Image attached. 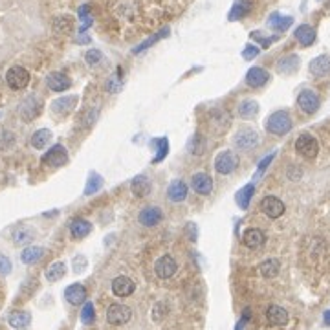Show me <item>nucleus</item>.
I'll list each match as a JSON object with an SVG mask.
<instances>
[{
  "label": "nucleus",
  "instance_id": "1",
  "mask_svg": "<svg viewBox=\"0 0 330 330\" xmlns=\"http://www.w3.org/2000/svg\"><path fill=\"white\" fill-rule=\"evenodd\" d=\"M266 130L272 132V134H277V136L288 134V132L292 130V117L288 116V112H285V110L274 112V114L266 119Z\"/></svg>",
  "mask_w": 330,
  "mask_h": 330
},
{
  "label": "nucleus",
  "instance_id": "2",
  "mask_svg": "<svg viewBox=\"0 0 330 330\" xmlns=\"http://www.w3.org/2000/svg\"><path fill=\"white\" fill-rule=\"evenodd\" d=\"M6 83L13 90H22L30 83V72L22 66H11L10 70L6 72Z\"/></svg>",
  "mask_w": 330,
  "mask_h": 330
},
{
  "label": "nucleus",
  "instance_id": "3",
  "mask_svg": "<svg viewBox=\"0 0 330 330\" xmlns=\"http://www.w3.org/2000/svg\"><path fill=\"white\" fill-rule=\"evenodd\" d=\"M233 143H235V147H239L240 151H249V149H253L259 145V134H257L253 128L240 127L239 130H237V134H235Z\"/></svg>",
  "mask_w": 330,
  "mask_h": 330
},
{
  "label": "nucleus",
  "instance_id": "4",
  "mask_svg": "<svg viewBox=\"0 0 330 330\" xmlns=\"http://www.w3.org/2000/svg\"><path fill=\"white\" fill-rule=\"evenodd\" d=\"M295 151L303 158H306V160H312V158H315L317 153H319V143H317V140L314 136H310V134H301L297 138V142H295Z\"/></svg>",
  "mask_w": 330,
  "mask_h": 330
},
{
  "label": "nucleus",
  "instance_id": "5",
  "mask_svg": "<svg viewBox=\"0 0 330 330\" xmlns=\"http://www.w3.org/2000/svg\"><path fill=\"white\" fill-rule=\"evenodd\" d=\"M132 317V310L127 305H121V303H114V305L108 306L107 310V321L110 325H125L128 323Z\"/></svg>",
  "mask_w": 330,
  "mask_h": 330
},
{
  "label": "nucleus",
  "instance_id": "6",
  "mask_svg": "<svg viewBox=\"0 0 330 330\" xmlns=\"http://www.w3.org/2000/svg\"><path fill=\"white\" fill-rule=\"evenodd\" d=\"M297 105H299V108L305 114H315V112L319 110V96L315 94L314 90H303L297 96Z\"/></svg>",
  "mask_w": 330,
  "mask_h": 330
},
{
  "label": "nucleus",
  "instance_id": "7",
  "mask_svg": "<svg viewBox=\"0 0 330 330\" xmlns=\"http://www.w3.org/2000/svg\"><path fill=\"white\" fill-rule=\"evenodd\" d=\"M285 204L277 196H266L260 200V211H262L268 219H279L285 213Z\"/></svg>",
  "mask_w": 330,
  "mask_h": 330
},
{
  "label": "nucleus",
  "instance_id": "8",
  "mask_svg": "<svg viewBox=\"0 0 330 330\" xmlns=\"http://www.w3.org/2000/svg\"><path fill=\"white\" fill-rule=\"evenodd\" d=\"M176 270H178V264L171 255H163V257H160V259L154 262V272H156V275L160 279H169V277H173V275L176 274Z\"/></svg>",
  "mask_w": 330,
  "mask_h": 330
},
{
  "label": "nucleus",
  "instance_id": "9",
  "mask_svg": "<svg viewBox=\"0 0 330 330\" xmlns=\"http://www.w3.org/2000/svg\"><path fill=\"white\" fill-rule=\"evenodd\" d=\"M237 167V158L231 151H222L215 158V169L219 174H229L233 173Z\"/></svg>",
  "mask_w": 330,
  "mask_h": 330
},
{
  "label": "nucleus",
  "instance_id": "10",
  "mask_svg": "<svg viewBox=\"0 0 330 330\" xmlns=\"http://www.w3.org/2000/svg\"><path fill=\"white\" fill-rule=\"evenodd\" d=\"M68 162V153L62 145H53L48 153L42 156V163L50 165V167H62Z\"/></svg>",
  "mask_w": 330,
  "mask_h": 330
},
{
  "label": "nucleus",
  "instance_id": "11",
  "mask_svg": "<svg viewBox=\"0 0 330 330\" xmlns=\"http://www.w3.org/2000/svg\"><path fill=\"white\" fill-rule=\"evenodd\" d=\"M134 288H136L134 281L130 277H127V275H119V277H116V279L112 281V292L117 297H128L134 292Z\"/></svg>",
  "mask_w": 330,
  "mask_h": 330
},
{
  "label": "nucleus",
  "instance_id": "12",
  "mask_svg": "<svg viewBox=\"0 0 330 330\" xmlns=\"http://www.w3.org/2000/svg\"><path fill=\"white\" fill-rule=\"evenodd\" d=\"M268 81H270V74L264 70V68H260V66L249 68L248 74H246V83H248L251 88H260Z\"/></svg>",
  "mask_w": 330,
  "mask_h": 330
},
{
  "label": "nucleus",
  "instance_id": "13",
  "mask_svg": "<svg viewBox=\"0 0 330 330\" xmlns=\"http://www.w3.org/2000/svg\"><path fill=\"white\" fill-rule=\"evenodd\" d=\"M46 83H48V88L53 92H64L72 87L70 77L62 72H51L50 76L46 77Z\"/></svg>",
  "mask_w": 330,
  "mask_h": 330
},
{
  "label": "nucleus",
  "instance_id": "14",
  "mask_svg": "<svg viewBox=\"0 0 330 330\" xmlns=\"http://www.w3.org/2000/svg\"><path fill=\"white\" fill-rule=\"evenodd\" d=\"M162 217H163L162 209L156 208V206H149V208H145V209H142V211H140V215H138V220H140V224H143V226L151 228V226H156V224H160Z\"/></svg>",
  "mask_w": 330,
  "mask_h": 330
},
{
  "label": "nucleus",
  "instance_id": "15",
  "mask_svg": "<svg viewBox=\"0 0 330 330\" xmlns=\"http://www.w3.org/2000/svg\"><path fill=\"white\" fill-rule=\"evenodd\" d=\"M191 183H193L194 191H196L198 194H204V196L211 194V191H213V180H211V176L206 173H196L191 178Z\"/></svg>",
  "mask_w": 330,
  "mask_h": 330
},
{
  "label": "nucleus",
  "instance_id": "16",
  "mask_svg": "<svg viewBox=\"0 0 330 330\" xmlns=\"http://www.w3.org/2000/svg\"><path fill=\"white\" fill-rule=\"evenodd\" d=\"M266 319L272 326H285L288 323V312L283 306L272 305L266 310Z\"/></svg>",
  "mask_w": 330,
  "mask_h": 330
},
{
  "label": "nucleus",
  "instance_id": "17",
  "mask_svg": "<svg viewBox=\"0 0 330 330\" xmlns=\"http://www.w3.org/2000/svg\"><path fill=\"white\" fill-rule=\"evenodd\" d=\"M39 114H41V101H39L37 97L30 96L24 103H22L21 117L24 121H31V119H35Z\"/></svg>",
  "mask_w": 330,
  "mask_h": 330
},
{
  "label": "nucleus",
  "instance_id": "18",
  "mask_svg": "<svg viewBox=\"0 0 330 330\" xmlns=\"http://www.w3.org/2000/svg\"><path fill=\"white\" fill-rule=\"evenodd\" d=\"M64 297L70 305H76V306L83 305V303L87 301V288H85L83 285H79V283L70 285L64 290Z\"/></svg>",
  "mask_w": 330,
  "mask_h": 330
},
{
  "label": "nucleus",
  "instance_id": "19",
  "mask_svg": "<svg viewBox=\"0 0 330 330\" xmlns=\"http://www.w3.org/2000/svg\"><path fill=\"white\" fill-rule=\"evenodd\" d=\"M264 240H266V237H264L262 231H260V229H257V228L248 229V231L244 233V237H242L244 246H246V248H249V249L260 248V246L264 244Z\"/></svg>",
  "mask_w": 330,
  "mask_h": 330
},
{
  "label": "nucleus",
  "instance_id": "20",
  "mask_svg": "<svg viewBox=\"0 0 330 330\" xmlns=\"http://www.w3.org/2000/svg\"><path fill=\"white\" fill-rule=\"evenodd\" d=\"M77 107V96H64L59 97L51 103V110L55 114H68Z\"/></svg>",
  "mask_w": 330,
  "mask_h": 330
},
{
  "label": "nucleus",
  "instance_id": "21",
  "mask_svg": "<svg viewBox=\"0 0 330 330\" xmlns=\"http://www.w3.org/2000/svg\"><path fill=\"white\" fill-rule=\"evenodd\" d=\"M310 74L315 77H323L330 74V57L328 55H319L315 57L314 61L310 62Z\"/></svg>",
  "mask_w": 330,
  "mask_h": 330
},
{
  "label": "nucleus",
  "instance_id": "22",
  "mask_svg": "<svg viewBox=\"0 0 330 330\" xmlns=\"http://www.w3.org/2000/svg\"><path fill=\"white\" fill-rule=\"evenodd\" d=\"M8 323H10V326H13L17 330H26L31 323V315L28 312H24V310H17V312L10 314Z\"/></svg>",
  "mask_w": 330,
  "mask_h": 330
},
{
  "label": "nucleus",
  "instance_id": "23",
  "mask_svg": "<svg viewBox=\"0 0 330 330\" xmlns=\"http://www.w3.org/2000/svg\"><path fill=\"white\" fill-rule=\"evenodd\" d=\"M295 39L299 41L301 46H312L315 42V30L308 24H301L297 30H295Z\"/></svg>",
  "mask_w": 330,
  "mask_h": 330
},
{
  "label": "nucleus",
  "instance_id": "24",
  "mask_svg": "<svg viewBox=\"0 0 330 330\" xmlns=\"http://www.w3.org/2000/svg\"><path fill=\"white\" fill-rule=\"evenodd\" d=\"M92 231V224L85 219H74L70 224V233L74 239H83Z\"/></svg>",
  "mask_w": 330,
  "mask_h": 330
},
{
  "label": "nucleus",
  "instance_id": "25",
  "mask_svg": "<svg viewBox=\"0 0 330 330\" xmlns=\"http://www.w3.org/2000/svg\"><path fill=\"white\" fill-rule=\"evenodd\" d=\"M167 196L173 200V202H182L187 198V185L182 182V180H174L167 189Z\"/></svg>",
  "mask_w": 330,
  "mask_h": 330
},
{
  "label": "nucleus",
  "instance_id": "26",
  "mask_svg": "<svg viewBox=\"0 0 330 330\" xmlns=\"http://www.w3.org/2000/svg\"><path fill=\"white\" fill-rule=\"evenodd\" d=\"M132 194L138 198H145L149 193H151V183H149V180L145 176H136L134 180H132Z\"/></svg>",
  "mask_w": 330,
  "mask_h": 330
},
{
  "label": "nucleus",
  "instance_id": "27",
  "mask_svg": "<svg viewBox=\"0 0 330 330\" xmlns=\"http://www.w3.org/2000/svg\"><path fill=\"white\" fill-rule=\"evenodd\" d=\"M294 19L292 17H283L279 13H272L268 19V26L270 28H274L275 31H286L292 26Z\"/></svg>",
  "mask_w": 330,
  "mask_h": 330
},
{
  "label": "nucleus",
  "instance_id": "28",
  "mask_svg": "<svg viewBox=\"0 0 330 330\" xmlns=\"http://www.w3.org/2000/svg\"><path fill=\"white\" fill-rule=\"evenodd\" d=\"M299 68V57L297 55H286L277 62V72L281 74H294Z\"/></svg>",
  "mask_w": 330,
  "mask_h": 330
},
{
  "label": "nucleus",
  "instance_id": "29",
  "mask_svg": "<svg viewBox=\"0 0 330 330\" xmlns=\"http://www.w3.org/2000/svg\"><path fill=\"white\" fill-rule=\"evenodd\" d=\"M279 270H281V262L277 259L264 260V262L259 266L260 275H262V277H266V279H272V277H275V275L279 274Z\"/></svg>",
  "mask_w": 330,
  "mask_h": 330
},
{
  "label": "nucleus",
  "instance_id": "30",
  "mask_svg": "<svg viewBox=\"0 0 330 330\" xmlns=\"http://www.w3.org/2000/svg\"><path fill=\"white\" fill-rule=\"evenodd\" d=\"M42 255H44V248L30 246V248H26L21 253V260L24 264H33V262H37V260H41Z\"/></svg>",
  "mask_w": 330,
  "mask_h": 330
},
{
  "label": "nucleus",
  "instance_id": "31",
  "mask_svg": "<svg viewBox=\"0 0 330 330\" xmlns=\"http://www.w3.org/2000/svg\"><path fill=\"white\" fill-rule=\"evenodd\" d=\"M239 114L244 119H251V117H255L259 114V103L253 101V99H246V101L240 103Z\"/></svg>",
  "mask_w": 330,
  "mask_h": 330
},
{
  "label": "nucleus",
  "instance_id": "32",
  "mask_svg": "<svg viewBox=\"0 0 330 330\" xmlns=\"http://www.w3.org/2000/svg\"><path fill=\"white\" fill-rule=\"evenodd\" d=\"M253 193H255V185H253V183H248V185H244L239 193H237V204H239L240 209H248L249 208V200H251Z\"/></svg>",
  "mask_w": 330,
  "mask_h": 330
},
{
  "label": "nucleus",
  "instance_id": "33",
  "mask_svg": "<svg viewBox=\"0 0 330 330\" xmlns=\"http://www.w3.org/2000/svg\"><path fill=\"white\" fill-rule=\"evenodd\" d=\"M50 142H51V132L48 128H41V130L33 132V136H31V145L35 149H44Z\"/></svg>",
  "mask_w": 330,
  "mask_h": 330
},
{
  "label": "nucleus",
  "instance_id": "34",
  "mask_svg": "<svg viewBox=\"0 0 330 330\" xmlns=\"http://www.w3.org/2000/svg\"><path fill=\"white\" fill-rule=\"evenodd\" d=\"M64 274H66L64 262H53L48 266V270H46V279L50 281V283H55V281L62 279Z\"/></svg>",
  "mask_w": 330,
  "mask_h": 330
},
{
  "label": "nucleus",
  "instance_id": "35",
  "mask_svg": "<svg viewBox=\"0 0 330 330\" xmlns=\"http://www.w3.org/2000/svg\"><path fill=\"white\" fill-rule=\"evenodd\" d=\"M101 187H103V178L99 176L97 173H92L90 178H88L87 185H85V196H92V194H96Z\"/></svg>",
  "mask_w": 330,
  "mask_h": 330
},
{
  "label": "nucleus",
  "instance_id": "36",
  "mask_svg": "<svg viewBox=\"0 0 330 330\" xmlns=\"http://www.w3.org/2000/svg\"><path fill=\"white\" fill-rule=\"evenodd\" d=\"M33 237H35V233H33V229L30 228H19L13 231V242L15 244H28L33 240Z\"/></svg>",
  "mask_w": 330,
  "mask_h": 330
},
{
  "label": "nucleus",
  "instance_id": "37",
  "mask_svg": "<svg viewBox=\"0 0 330 330\" xmlns=\"http://www.w3.org/2000/svg\"><path fill=\"white\" fill-rule=\"evenodd\" d=\"M72 28H74V19L68 15L57 17L55 22H53V30H55L57 33H70Z\"/></svg>",
  "mask_w": 330,
  "mask_h": 330
},
{
  "label": "nucleus",
  "instance_id": "38",
  "mask_svg": "<svg viewBox=\"0 0 330 330\" xmlns=\"http://www.w3.org/2000/svg\"><path fill=\"white\" fill-rule=\"evenodd\" d=\"M151 145H153V147H156V151H158L156 158H154V162H162L163 158L167 156V153H169L167 138H158V140H153V142H151Z\"/></svg>",
  "mask_w": 330,
  "mask_h": 330
},
{
  "label": "nucleus",
  "instance_id": "39",
  "mask_svg": "<svg viewBox=\"0 0 330 330\" xmlns=\"http://www.w3.org/2000/svg\"><path fill=\"white\" fill-rule=\"evenodd\" d=\"M248 11H249V2L248 0H240V2H237V4L233 6V10L229 13V21H239V19H242Z\"/></svg>",
  "mask_w": 330,
  "mask_h": 330
},
{
  "label": "nucleus",
  "instance_id": "40",
  "mask_svg": "<svg viewBox=\"0 0 330 330\" xmlns=\"http://www.w3.org/2000/svg\"><path fill=\"white\" fill-rule=\"evenodd\" d=\"M169 35V28H165V30H162V31H158L156 35H153L149 41H145V42H142V44L138 46V48H134V53H140V51H143V50H147L149 46H153L154 42H158L162 37H167Z\"/></svg>",
  "mask_w": 330,
  "mask_h": 330
},
{
  "label": "nucleus",
  "instance_id": "41",
  "mask_svg": "<svg viewBox=\"0 0 330 330\" xmlns=\"http://www.w3.org/2000/svg\"><path fill=\"white\" fill-rule=\"evenodd\" d=\"M94 319H96V308H94V305L88 301V303H85V306H83V310H81V321L85 325H92Z\"/></svg>",
  "mask_w": 330,
  "mask_h": 330
},
{
  "label": "nucleus",
  "instance_id": "42",
  "mask_svg": "<svg viewBox=\"0 0 330 330\" xmlns=\"http://www.w3.org/2000/svg\"><path fill=\"white\" fill-rule=\"evenodd\" d=\"M79 21H81V30H79L81 33H83V31H87L88 28L92 26V15H90V11H88L87 4L79 8Z\"/></svg>",
  "mask_w": 330,
  "mask_h": 330
},
{
  "label": "nucleus",
  "instance_id": "43",
  "mask_svg": "<svg viewBox=\"0 0 330 330\" xmlns=\"http://www.w3.org/2000/svg\"><path fill=\"white\" fill-rule=\"evenodd\" d=\"M204 147H206V143H204L202 136L200 134H194L191 138V143H189V149H191V153L193 154H202L204 153Z\"/></svg>",
  "mask_w": 330,
  "mask_h": 330
},
{
  "label": "nucleus",
  "instance_id": "44",
  "mask_svg": "<svg viewBox=\"0 0 330 330\" xmlns=\"http://www.w3.org/2000/svg\"><path fill=\"white\" fill-rule=\"evenodd\" d=\"M260 53V48L259 46H253V44H248L246 48H244L242 51V57L246 59V61H251V59H255V57Z\"/></svg>",
  "mask_w": 330,
  "mask_h": 330
},
{
  "label": "nucleus",
  "instance_id": "45",
  "mask_svg": "<svg viewBox=\"0 0 330 330\" xmlns=\"http://www.w3.org/2000/svg\"><path fill=\"white\" fill-rule=\"evenodd\" d=\"M101 57L103 55H101V51H99V50H88L87 55H85V59H87V62L92 66V64H97V62L101 61Z\"/></svg>",
  "mask_w": 330,
  "mask_h": 330
},
{
  "label": "nucleus",
  "instance_id": "46",
  "mask_svg": "<svg viewBox=\"0 0 330 330\" xmlns=\"http://www.w3.org/2000/svg\"><path fill=\"white\" fill-rule=\"evenodd\" d=\"M274 158H275V153H272L270 156H266V158L262 160V162L259 163V171H257V174H255V180H257V178H259L260 174H262L264 171H266V167H268L270 163H272V160H274Z\"/></svg>",
  "mask_w": 330,
  "mask_h": 330
},
{
  "label": "nucleus",
  "instance_id": "47",
  "mask_svg": "<svg viewBox=\"0 0 330 330\" xmlns=\"http://www.w3.org/2000/svg\"><path fill=\"white\" fill-rule=\"evenodd\" d=\"M251 39L259 41L260 44L264 46V48H268V46L272 44V41H274V39H268V37H264L262 33H260V31H253V33H251Z\"/></svg>",
  "mask_w": 330,
  "mask_h": 330
},
{
  "label": "nucleus",
  "instance_id": "48",
  "mask_svg": "<svg viewBox=\"0 0 330 330\" xmlns=\"http://www.w3.org/2000/svg\"><path fill=\"white\" fill-rule=\"evenodd\" d=\"M11 272V262L10 259H6L0 255V274H10Z\"/></svg>",
  "mask_w": 330,
  "mask_h": 330
},
{
  "label": "nucleus",
  "instance_id": "49",
  "mask_svg": "<svg viewBox=\"0 0 330 330\" xmlns=\"http://www.w3.org/2000/svg\"><path fill=\"white\" fill-rule=\"evenodd\" d=\"M187 231H191V240H196V226L193 222L187 224Z\"/></svg>",
  "mask_w": 330,
  "mask_h": 330
},
{
  "label": "nucleus",
  "instance_id": "50",
  "mask_svg": "<svg viewBox=\"0 0 330 330\" xmlns=\"http://www.w3.org/2000/svg\"><path fill=\"white\" fill-rule=\"evenodd\" d=\"M90 41V39H88L87 35H83V37H79V39H77V42H79V44H85V42H88Z\"/></svg>",
  "mask_w": 330,
  "mask_h": 330
},
{
  "label": "nucleus",
  "instance_id": "51",
  "mask_svg": "<svg viewBox=\"0 0 330 330\" xmlns=\"http://www.w3.org/2000/svg\"><path fill=\"white\" fill-rule=\"evenodd\" d=\"M325 325L330 326V310H326L325 312Z\"/></svg>",
  "mask_w": 330,
  "mask_h": 330
}]
</instances>
